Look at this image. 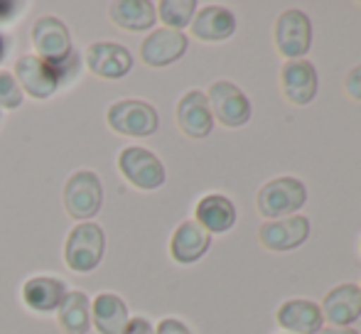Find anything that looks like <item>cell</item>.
Here are the masks:
<instances>
[{
	"mask_svg": "<svg viewBox=\"0 0 361 334\" xmlns=\"http://www.w3.org/2000/svg\"><path fill=\"white\" fill-rule=\"evenodd\" d=\"M157 10H160L157 15L167 25V30H177L180 32L197 15V3L195 0H162Z\"/></svg>",
	"mask_w": 361,
	"mask_h": 334,
	"instance_id": "cell-24",
	"label": "cell"
},
{
	"mask_svg": "<svg viewBox=\"0 0 361 334\" xmlns=\"http://www.w3.org/2000/svg\"><path fill=\"white\" fill-rule=\"evenodd\" d=\"M155 334H192L190 330H187L185 322L180 320H172V317H167V320H162L160 325H157Z\"/></svg>",
	"mask_w": 361,
	"mask_h": 334,
	"instance_id": "cell-29",
	"label": "cell"
},
{
	"mask_svg": "<svg viewBox=\"0 0 361 334\" xmlns=\"http://www.w3.org/2000/svg\"><path fill=\"white\" fill-rule=\"evenodd\" d=\"M91 325L101 334H123L128 325V307L114 292H104L91 302Z\"/></svg>",
	"mask_w": 361,
	"mask_h": 334,
	"instance_id": "cell-21",
	"label": "cell"
},
{
	"mask_svg": "<svg viewBox=\"0 0 361 334\" xmlns=\"http://www.w3.org/2000/svg\"><path fill=\"white\" fill-rule=\"evenodd\" d=\"M187 52V35L177 30H155L140 44V59L147 67H167Z\"/></svg>",
	"mask_w": 361,
	"mask_h": 334,
	"instance_id": "cell-14",
	"label": "cell"
},
{
	"mask_svg": "<svg viewBox=\"0 0 361 334\" xmlns=\"http://www.w3.org/2000/svg\"><path fill=\"white\" fill-rule=\"evenodd\" d=\"M312 44V23L302 10H286L276 20V47L286 62L302 59Z\"/></svg>",
	"mask_w": 361,
	"mask_h": 334,
	"instance_id": "cell-6",
	"label": "cell"
},
{
	"mask_svg": "<svg viewBox=\"0 0 361 334\" xmlns=\"http://www.w3.org/2000/svg\"><path fill=\"white\" fill-rule=\"evenodd\" d=\"M32 44L42 62H59L72 52V37L62 20L44 15L32 25Z\"/></svg>",
	"mask_w": 361,
	"mask_h": 334,
	"instance_id": "cell-9",
	"label": "cell"
},
{
	"mask_svg": "<svg viewBox=\"0 0 361 334\" xmlns=\"http://www.w3.org/2000/svg\"><path fill=\"white\" fill-rule=\"evenodd\" d=\"M317 334H359V332L352 330V327H322Z\"/></svg>",
	"mask_w": 361,
	"mask_h": 334,
	"instance_id": "cell-31",
	"label": "cell"
},
{
	"mask_svg": "<svg viewBox=\"0 0 361 334\" xmlns=\"http://www.w3.org/2000/svg\"><path fill=\"white\" fill-rule=\"evenodd\" d=\"M8 49H10V37L0 32V64L5 62V57H8Z\"/></svg>",
	"mask_w": 361,
	"mask_h": 334,
	"instance_id": "cell-32",
	"label": "cell"
},
{
	"mask_svg": "<svg viewBox=\"0 0 361 334\" xmlns=\"http://www.w3.org/2000/svg\"><path fill=\"white\" fill-rule=\"evenodd\" d=\"M212 234H207L197 221H182L170 241V253L177 263H195L209 251Z\"/></svg>",
	"mask_w": 361,
	"mask_h": 334,
	"instance_id": "cell-17",
	"label": "cell"
},
{
	"mask_svg": "<svg viewBox=\"0 0 361 334\" xmlns=\"http://www.w3.org/2000/svg\"><path fill=\"white\" fill-rule=\"evenodd\" d=\"M307 202V190L300 180L295 177H276V180L266 182L258 192V214L266 221L286 219L293 216L298 209H302Z\"/></svg>",
	"mask_w": 361,
	"mask_h": 334,
	"instance_id": "cell-1",
	"label": "cell"
},
{
	"mask_svg": "<svg viewBox=\"0 0 361 334\" xmlns=\"http://www.w3.org/2000/svg\"><path fill=\"white\" fill-rule=\"evenodd\" d=\"M25 10V3H13V0H0V25H8L20 18Z\"/></svg>",
	"mask_w": 361,
	"mask_h": 334,
	"instance_id": "cell-27",
	"label": "cell"
},
{
	"mask_svg": "<svg viewBox=\"0 0 361 334\" xmlns=\"http://www.w3.org/2000/svg\"><path fill=\"white\" fill-rule=\"evenodd\" d=\"M15 82L32 99H49L59 89L52 67L35 54H25L15 62Z\"/></svg>",
	"mask_w": 361,
	"mask_h": 334,
	"instance_id": "cell-15",
	"label": "cell"
},
{
	"mask_svg": "<svg viewBox=\"0 0 361 334\" xmlns=\"http://www.w3.org/2000/svg\"><path fill=\"white\" fill-rule=\"evenodd\" d=\"M86 67L101 79H121L130 72L133 57L123 44L94 42L86 47Z\"/></svg>",
	"mask_w": 361,
	"mask_h": 334,
	"instance_id": "cell-10",
	"label": "cell"
},
{
	"mask_svg": "<svg viewBox=\"0 0 361 334\" xmlns=\"http://www.w3.org/2000/svg\"><path fill=\"white\" fill-rule=\"evenodd\" d=\"M344 91H347L352 99L361 101V64L354 67L352 72L347 74V82H344Z\"/></svg>",
	"mask_w": 361,
	"mask_h": 334,
	"instance_id": "cell-28",
	"label": "cell"
},
{
	"mask_svg": "<svg viewBox=\"0 0 361 334\" xmlns=\"http://www.w3.org/2000/svg\"><path fill=\"white\" fill-rule=\"evenodd\" d=\"M47 64L52 67L59 86H67L69 82H74L76 74H79V54H76L74 49L64 59H59V62H47Z\"/></svg>",
	"mask_w": 361,
	"mask_h": 334,
	"instance_id": "cell-26",
	"label": "cell"
},
{
	"mask_svg": "<svg viewBox=\"0 0 361 334\" xmlns=\"http://www.w3.org/2000/svg\"><path fill=\"white\" fill-rule=\"evenodd\" d=\"M57 325L64 334H86L91 327V302L84 292L72 290L57 307Z\"/></svg>",
	"mask_w": 361,
	"mask_h": 334,
	"instance_id": "cell-23",
	"label": "cell"
},
{
	"mask_svg": "<svg viewBox=\"0 0 361 334\" xmlns=\"http://www.w3.org/2000/svg\"><path fill=\"white\" fill-rule=\"evenodd\" d=\"M283 96L295 106H307L317 96V72L307 59H293L281 69Z\"/></svg>",
	"mask_w": 361,
	"mask_h": 334,
	"instance_id": "cell-12",
	"label": "cell"
},
{
	"mask_svg": "<svg viewBox=\"0 0 361 334\" xmlns=\"http://www.w3.org/2000/svg\"><path fill=\"white\" fill-rule=\"evenodd\" d=\"M322 317L334 327H349L361 317V287L354 283H344L324 295Z\"/></svg>",
	"mask_w": 361,
	"mask_h": 334,
	"instance_id": "cell-13",
	"label": "cell"
},
{
	"mask_svg": "<svg viewBox=\"0 0 361 334\" xmlns=\"http://www.w3.org/2000/svg\"><path fill=\"white\" fill-rule=\"evenodd\" d=\"M109 125L121 135H128V138H147L157 130V111L150 104L138 99H126L116 101L114 106L106 113Z\"/></svg>",
	"mask_w": 361,
	"mask_h": 334,
	"instance_id": "cell-4",
	"label": "cell"
},
{
	"mask_svg": "<svg viewBox=\"0 0 361 334\" xmlns=\"http://www.w3.org/2000/svg\"><path fill=\"white\" fill-rule=\"evenodd\" d=\"M209 101L212 116L226 128H241L251 118V101L248 96L231 82H214L209 86Z\"/></svg>",
	"mask_w": 361,
	"mask_h": 334,
	"instance_id": "cell-5",
	"label": "cell"
},
{
	"mask_svg": "<svg viewBox=\"0 0 361 334\" xmlns=\"http://www.w3.org/2000/svg\"><path fill=\"white\" fill-rule=\"evenodd\" d=\"M233 32H236V18L231 10L219 8V5H207L192 20V35L202 42H221Z\"/></svg>",
	"mask_w": 361,
	"mask_h": 334,
	"instance_id": "cell-18",
	"label": "cell"
},
{
	"mask_svg": "<svg viewBox=\"0 0 361 334\" xmlns=\"http://www.w3.org/2000/svg\"><path fill=\"white\" fill-rule=\"evenodd\" d=\"M106 251V236L99 224L81 221L67 236L64 244V261L76 273H89L101 263Z\"/></svg>",
	"mask_w": 361,
	"mask_h": 334,
	"instance_id": "cell-2",
	"label": "cell"
},
{
	"mask_svg": "<svg viewBox=\"0 0 361 334\" xmlns=\"http://www.w3.org/2000/svg\"><path fill=\"white\" fill-rule=\"evenodd\" d=\"M64 287L67 285L62 280H57V278H49V276L30 278L23 285V300L35 312H52L62 305L64 295H67Z\"/></svg>",
	"mask_w": 361,
	"mask_h": 334,
	"instance_id": "cell-20",
	"label": "cell"
},
{
	"mask_svg": "<svg viewBox=\"0 0 361 334\" xmlns=\"http://www.w3.org/2000/svg\"><path fill=\"white\" fill-rule=\"evenodd\" d=\"M123 334H155V330H152V325L145 317H133V320H128Z\"/></svg>",
	"mask_w": 361,
	"mask_h": 334,
	"instance_id": "cell-30",
	"label": "cell"
},
{
	"mask_svg": "<svg viewBox=\"0 0 361 334\" xmlns=\"http://www.w3.org/2000/svg\"><path fill=\"white\" fill-rule=\"evenodd\" d=\"M177 125L190 138H207L214 130V116L204 91L195 89L182 96L177 104Z\"/></svg>",
	"mask_w": 361,
	"mask_h": 334,
	"instance_id": "cell-11",
	"label": "cell"
},
{
	"mask_svg": "<svg viewBox=\"0 0 361 334\" xmlns=\"http://www.w3.org/2000/svg\"><path fill=\"white\" fill-rule=\"evenodd\" d=\"M109 15L114 25L128 32H145L157 20V10L150 0H121L111 5Z\"/></svg>",
	"mask_w": 361,
	"mask_h": 334,
	"instance_id": "cell-22",
	"label": "cell"
},
{
	"mask_svg": "<svg viewBox=\"0 0 361 334\" xmlns=\"http://www.w3.org/2000/svg\"><path fill=\"white\" fill-rule=\"evenodd\" d=\"M278 325L293 334H317L324 325L322 310L312 300H288L278 307Z\"/></svg>",
	"mask_w": 361,
	"mask_h": 334,
	"instance_id": "cell-16",
	"label": "cell"
},
{
	"mask_svg": "<svg viewBox=\"0 0 361 334\" xmlns=\"http://www.w3.org/2000/svg\"><path fill=\"white\" fill-rule=\"evenodd\" d=\"M23 104V89L10 72H0V109H18Z\"/></svg>",
	"mask_w": 361,
	"mask_h": 334,
	"instance_id": "cell-25",
	"label": "cell"
},
{
	"mask_svg": "<svg viewBox=\"0 0 361 334\" xmlns=\"http://www.w3.org/2000/svg\"><path fill=\"white\" fill-rule=\"evenodd\" d=\"M310 236V221L307 216H286V219L263 221L258 229V239L268 251H293L302 246Z\"/></svg>",
	"mask_w": 361,
	"mask_h": 334,
	"instance_id": "cell-8",
	"label": "cell"
},
{
	"mask_svg": "<svg viewBox=\"0 0 361 334\" xmlns=\"http://www.w3.org/2000/svg\"><path fill=\"white\" fill-rule=\"evenodd\" d=\"M197 224L207 231V234H224L236 224V206L231 199L221 194H209L204 199H200L195 209Z\"/></svg>",
	"mask_w": 361,
	"mask_h": 334,
	"instance_id": "cell-19",
	"label": "cell"
},
{
	"mask_svg": "<svg viewBox=\"0 0 361 334\" xmlns=\"http://www.w3.org/2000/svg\"><path fill=\"white\" fill-rule=\"evenodd\" d=\"M62 202L67 214L79 221V224L99 214L101 202H104V187H101V180L96 177V172L91 170L74 172L67 180V185H64Z\"/></svg>",
	"mask_w": 361,
	"mask_h": 334,
	"instance_id": "cell-3",
	"label": "cell"
},
{
	"mask_svg": "<svg viewBox=\"0 0 361 334\" xmlns=\"http://www.w3.org/2000/svg\"><path fill=\"white\" fill-rule=\"evenodd\" d=\"M118 170L138 190H157L165 182V167L147 148L130 145L118 155Z\"/></svg>",
	"mask_w": 361,
	"mask_h": 334,
	"instance_id": "cell-7",
	"label": "cell"
}]
</instances>
